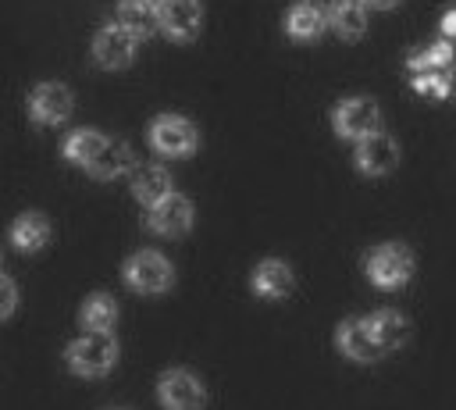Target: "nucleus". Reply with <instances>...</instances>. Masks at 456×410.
Segmentation results:
<instances>
[{
	"instance_id": "obj_1",
	"label": "nucleus",
	"mask_w": 456,
	"mask_h": 410,
	"mask_svg": "<svg viewBox=\"0 0 456 410\" xmlns=\"http://www.w3.org/2000/svg\"><path fill=\"white\" fill-rule=\"evenodd\" d=\"M64 360L78 378H100L118 364V339L114 332H86L64 349Z\"/></svg>"
},
{
	"instance_id": "obj_10",
	"label": "nucleus",
	"mask_w": 456,
	"mask_h": 410,
	"mask_svg": "<svg viewBox=\"0 0 456 410\" xmlns=\"http://www.w3.org/2000/svg\"><path fill=\"white\" fill-rule=\"evenodd\" d=\"M157 21L164 36H171L175 43H189L200 36L203 4L200 0H157Z\"/></svg>"
},
{
	"instance_id": "obj_19",
	"label": "nucleus",
	"mask_w": 456,
	"mask_h": 410,
	"mask_svg": "<svg viewBox=\"0 0 456 410\" xmlns=\"http://www.w3.org/2000/svg\"><path fill=\"white\" fill-rule=\"evenodd\" d=\"M11 242H14V250H21V253L43 250V246L50 242V221H46V214L25 210L21 217H14V225H11Z\"/></svg>"
},
{
	"instance_id": "obj_4",
	"label": "nucleus",
	"mask_w": 456,
	"mask_h": 410,
	"mask_svg": "<svg viewBox=\"0 0 456 410\" xmlns=\"http://www.w3.org/2000/svg\"><path fill=\"white\" fill-rule=\"evenodd\" d=\"M121 278L132 292L139 296H157V292H167L171 282H175V267L164 253L157 250H135L125 264H121Z\"/></svg>"
},
{
	"instance_id": "obj_6",
	"label": "nucleus",
	"mask_w": 456,
	"mask_h": 410,
	"mask_svg": "<svg viewBox=\"0 0 456 410\" xmlns=\"http://www.w3.org/2000/svg\"><path fill=\"white\" fill-rule=\"evenodd\" d=\"M157 399L164 410H203L207 406V385L189 367H167L157 378Z\"/></svg>"
},
{
	"instance_id": "obj_25",
	"label": "nucleus",
	"mask_w": 456,
	"mask_h": 410,
	"mask_svg": "<svg viewBox=\"0 0 456 410\" xmlns=\"http://www.w3.org/2000/svg\"><path fill=\"white\" fill-rule=\"evenodd\" d=\"M14 307H18V285H14L7 275H0V321H4Z\"/></svg>"
},
{
	"instance_id": "obj_11",
	"label": "nucleus",
	"mask_w": 456,
	"mask_h": 410,
	"mask_svg": "<svg viewBox=\"0 0 456 410\" xmlns=\"http://www.w3.org/2000/svg\"><path fill=\"white\" fill-rule=\"evenodd\" d=\"M353 160H356V168L363 175H385V171H392L399 164V143H395L392 132L378 128V132H370L367 139L356 143V157Z\"/></svg>"
},
{
	"instance_id": "obj_12",
	"label": "nucleus",
	"mask_w": 456,
	"mask_h": 410,
	"mask_svg": "<svg viewBox=\"0 0 456 410\" xmlns=\"http://www.w3.org/2000/svg\"><path fill=\"white\" fill-rule=\"evenodd\" d=\"M249 289H253L260 299H285V296H292V289H296V275H292L289 260H281V257H264V260L249 271Z\"/></svg>"
},
{
	"instance_id": "obj_2",
	"label": "nucleus",
	"mask_w": 456,
	"mask_h": 410,
	"mask_svg": "<svg viewBox=\"0 0 456 410\" xmlns=\"http://www.w3.org/2000/svg\"><path fill=\"white\" fill-rule=\"evenodd\" d=\"M363 275L378 289H403L413 278V253L406 242H378L363 257Z\"/></svg>"
},
{
	"instance_id": "obj_17",
	"label": "nucleus",
	"mask_w": 456,
	"mask_h": 410,
	"mask_svg": "<svg viewBox=\"0 0 456 410\" xmlns=\"http://www.w3.org/2000/svg\"><path fill=\"white\" fill-rule=\"evenodd\" d=\"M367 324H370V335H374V342L381 346V353H395V349H403L406 339H410V321H406L399 310H392V307L367 314Z\"/></svg>"
},
{
	"instance_id": "obj_8",
	"label": "nucleus",
	"mask_w": 456,
	"mask_h": 410,
	"mask_svg": "<svg viewBox=\"0 0 456 410\" xmlns=\"http://www.w3.org/2000/svg\"><path fill=\"white\" fill-rule=\"evenodd\" d=\"M135 50H139V39L125 25H118V21L100 25L96 36H93V61L100 68H110V71L128 68L132 57H135Z\"/></svg>"
},
{
	"instance_id": "obj_3",
	"label": "nucleus",
	"mask_w": 456,
	"mask_h": 410,
	"mask_svg": "<svg viewBox=\"0 0 456 410\" xmlns=\"http://www.w3.org/2000/svg\"><path fill=\"white\" fill-rule=\"evenodd\" d=\"M146 143H150L153 153L178 160V157L196 153V146H200V128H196L185 114H157V118L146 125Z\"/></svg>"
},
{
	"instance_id": "obj_16",
	"label": "nucleus",
	"mask_w": 456,
	"mask_h": 410,
	"mask_svg": "<svg viewBox=\"0 0 456 410\" xmlns=\"http://www.w3.org/2000/svg\"><path fill=\"white\" fill-rule=\"evenodd\" d=\"M128 168H135V157H132V146L125 139H107L100 146V153L86 164V171L100 182H110V178H121Z\"/></svg>"
},
{
	"instance_id": "obj_20",
	"label": "nucleus",
	"mask_w": 456,
	"mask_h": 410,
	"mask_svg": "<svg viewBox=\"0 0 456 410\" xmlns=\"http://www.w3.org/2000/svg\"><path fill=\"white\" fill-rule=\"evenodd\" d=\"M82 332H110L118 324V299L110 292H89L78 307Z\"/></svg>"
},
{
	"instance_id": "obj_13",
	"label": "nucleus",
	"mask_w": 456,
	"mask_h": 410,
	"mask_svg": "<svg viewBox=\"0 0 456 410\" xmlns=\"http://www.w3.org/2000/svg\"><path fill=\"white\" fill-rule=\"evenodd\" d=\"M335 346H338L349 360H356V364H370V360H381V357H385L381 346H378L374 335H370L367 317H346V321H338V328H335Z\"/></svg>"
},
{
	"instance_id": "obj_7",
	"label": "nucleus",
	"mask_w": 456,
	"mask_h": 410,
	"mask_svg": "<svg viewBox=\"0 0 456 410\" xmlns=\"http://www.w3.org/2000/svg\"><path fill=\"white\" fill-rule=\"evenodd\" d=\"M71 107H75V96L64 82L57 78H46V82H36L25 96V111L36 125H64L71 118Z\"/></svg>"
},
{
	"instance_id": "obj_5",
	"label": "nucleus",
	"mask_w": 456,
	"mask_h": 410,
	"mask_svg": "<svg viewBox=\"0 0 456 410\" xmlns=\"http://www.w3.org/2000/svg\"><path fill=\"white\" fill-rule=\"evenodd\" d=\"M331 128H335V135H342L349 143L367 139L370 132L381 128V107H378V100L374 96H363V93L360 96H342L335 103V111H331Z\"/></svg>"
},
{
	"instance_id": "obj_27",
	"label": "nucleus",
	"mask_w": 456,
	"mask_h": 410,
	"mask_svg": "<svg viewBox=\"0 0 456 410\" xmlns=\"http://www.w3.org/2000/svg\"><path fill=\"white\" fill-rule=\"evenodd\" d=\"M0 260H4V253H0Z\"/></svg>"
},
{
	"instance_id": "obj_9",
	"label": "nucleus",
	"mask_w": 456,
	"mask_h": 410,
	"mask_svg": "<svg viewBox=\"0 0 456 410\" xmlns=\"http://www.w3.org/2000/svg\"><path fill=\"white\" fill-rule=\"evenodd\" d=\"M192 217H196L192 200H189L185 193H167L160 203H153V207L146 210V221H142V225H146L153 235H182V232L192 228Z\"/></svg>"
},
{
	"instance_id": "obj_15",
	"label": "nucleus",
	"mask_w": 456,
	"mask_h": 410,
	"mask_svg": "<svg viewBox=\"0 0 456 410\" xmlns=\"http://www.w3.org/2000/svg\"><path fill=\"white\" fill-rule=\"evenodd\" d=\"M324 29H328V7L321 0H296L285 11V32L292 39H299V43L317 39Z\"/></svg>"
},
{
	"instance_id": "obj_24",
	"label": "nucleus",
	"mask_w": 456,
	"mask_h": 410,
	"mask_svg": "<svg viewBox=\"0 0 456 410\" xmlns=\"http://www.w3.org/2000/svg\"><path fill=\"white\" fill-rule=\"evenodd\" d=\"M410 86H413L420 96L445 100V96L456 93V64H452V68H438V71H424V75H410Z\"/></svg>"
},
{
	"instance_id": "obj_14",
	"label": "nucleus",
	"mask_w": 456,
	"mask_h": 410,
	"mask_svg": "<svg viewBox=\"0 0 456 410\" xmlns=\"http://www.w3.org/2000/svg\"><path fill=\"white\" fill-rule=\"evenodd\" d=\"M167 193H175V182H171V171L157 160L150 164H135L132 168V196L150 210L153 203H160Z\"/></svg>"
},
{
	"instance_id": "obj_18",
	"label": "nucleus",
	"mask_w": 456,
	"mask_h": 410,
	"mask_svg": "<svg viewBox=\"0 0 456 410\" xmlns=\"http://www.w3.org/2000/svg\"><path fill=\"white\" fill-rule=\"evenodd\" d=\"M114 21L125 25L135 39H146V36H153L160 29V21H157V0H118Z\"/></svg>"
},
{
	"instance_id": "obj_23",
	"label": "nucleus",
	"mask_w": 456,
	"mask_h": 410,
	"mask_svg": "<svg viewBox=\"0 0 456 410\" xmlns=\"http://www.w3.org/2000/svg\"><path fill=\"white\" fill-rule=\"evenodd\" d=\"M452 64H456V46L449 39L428 43V46H420L406 57L410 75H424V71H438V68H452Z\"/></svg>"
},
{
	"instance_id": "obj_26",
	"label": "nucleus",
	"mask_w": 456,
	"mask_h": 410,
	"mask_svg": "<svg viewBox=\"0 0 456 410\" xmlns=\"http://www.w3.org/2000/svg\"><path fill=\"white\" fill-rule=\"evenodd\" d=\"M367 7H378V11H392V7H399L403 0H363Z\"/></svg>"
},
{
	"instance_id": "obj_21",
	"label": "nucleus",
	"mask_w": 456,
	"mask_h": 410,
	"mask_svg": "<svg viewBox=\"0 0 456 410\" xmlns=\"http://www.w3.org/2000/svg\"><path fill=\"white\" fill-rule=\"evenodd\" d=\"M328 25L342 39H356L367 32V4L363 0H331L328 4Z\"/></svg>"
},
{
	"instance_id": "obj_22",
	"label": "nucleus",
	"mask_w": 456,
	"mask_h": 410,
	"mask_svg": "<svg viewBox=\"0 0 456 410\" xmlns=\"http://www.w3.org/2000/svg\"><path fill=\"white\" fill-rule=\"evenodd\" d=\"M107 139H110V135H103L100 128L82 125V128L64 132V139H61V153H64V160H75L78 168H86V164L100 153V146H103Z\"/></svg>"
}]
</instances>
